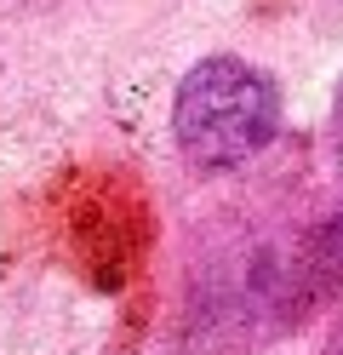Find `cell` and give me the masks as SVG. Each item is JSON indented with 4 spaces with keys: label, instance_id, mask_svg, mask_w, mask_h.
Masks as SVG:
<instances>
[{
    "label": "cell",
    "instance_id": "cell-1",
    "mask_svg": "<svg viewBox=\"0 0 343 355\" xmlns=\"http://www.w3.org/2000/svg\"><path fill=\"white\" fill-rule=\"evenodd\" d=\"M274 132H281V86L235 52L189 63L172 92V144L195 172H235L258 161Z\"/></svg>",
    "mask_w": 343,
    "mask_h": 355
},
{
    "label": "cell",
    "instance_id": "cell-2",
    "mask_svg": "<svg viewBox=\"0 0 343 355\" xmlns=\"http://www.w3.org/2000/svg\"><path fill=\"white\" fill-rule=\"evenodd\" d=\"M332 144L343 155V80H337V98H332Z\"/></svg>",
    "mask_w": 343,
    "mask_h": 355
},
{
    "label": "cell",
    "instance_id": "cell-3",
    "mask_svg": "<svg viewBox=\"0 0 343 355\" xmlns=\"http://www.w3.org/2000/svg\"><path fill=\"white\" fill-rule=\"evenodd\" d=\"M320 355H343V321L326 332V344H320Z\"/></svg>",
    "mask_w": 343,
    "mask_h": 355
}]
</instances>
